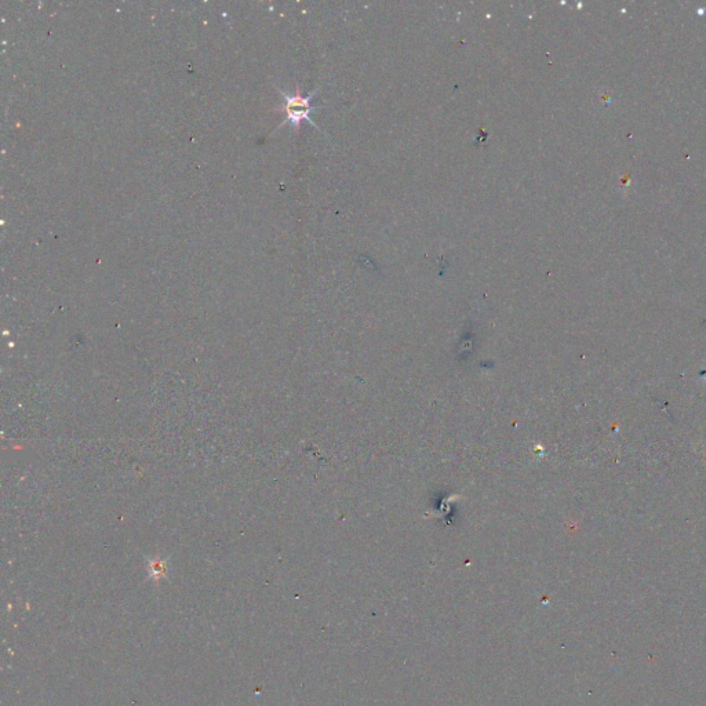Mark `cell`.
Wrapping results in <instances>:
<instances>
[{
	"label": "cell",
	"instance_id": "cell-1",
	"mask_svg": "<svg viewBox=\"0 0 706 706\" xmlns=\"http://www.w3.org/2000/svg\"><path fill=\"white\" fill-rule=\"evenodd\" d=\"M280 93L285 98V103L280 108L285 114V122L283 123H290V125L298 127L302 120H308L311 125L316 126L311 119V112L315 111V107L312 105V97L315 96V93H311L307 97L302 96L300 89H297L294 94H287L282 90Z\"/></svg>",
	"mask_w": 706,
	"mask_h": 706
}]
</instances>
